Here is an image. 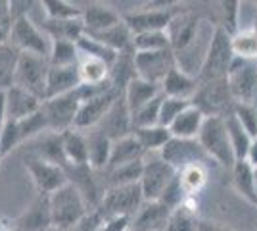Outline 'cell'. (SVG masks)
Here are the masks:
<instances>
[{"instance_id":"cell-2","label":"cell","mask_w":257,"mask_h":231,"mask_svg":"<svg viewBox=\"0 0 257 231\" xmlns=\"http://www.w3.org/2000/svg\"><path fill=\"white\" fill-rule=\"evenodd\" d=\"M198 143L207 154V158H211L213 162L225 168V170H232L236 164L234 152H232V144L228 139V131L223 118L217 116H207L202 125V131L198 135Z\"/></svg>"},{"instance_id":"cell-57","label":"cell","mask_w":257,"mask_h":231,"mask_svg":"<svg viewBox=\"0 0 257 231\" xmlns=\"http://www.w3.org/2000/svg\"><path fill=\"white\" fill-rule=\"evenodd\" d=\"M0 231H12V225H8L6 221L0 220Z\"/></svg>"},{"instance_id":"cell-35","label":"cell","mask_w":257,"mask_h":231,"mask_svg":"<svg viewBox=\"0 0 257 231\" xmlns=\"http://www.w3.org/2000/svg\"><path fill=\"white\" fill-rule=\"evenodd\" d=\"M144 172V160H137L131 164L119 166L111 172H104V187H127V185H137L142 179Z\"/></svg>"},{"instance_id":"cell-60","label":"cell","mask_w":257,"mask_h":231,"mask_svg":"<svg viewBox=\"0 0 257 231\" xmlns=\"http://www.w3.org/2000/svg\"><path fill=\"white\" fill-rule=\"evenodd\" d=\"M253 27H255V31H257V22H255V23H253Z\"/></svg>"},{"instance_id":"cell-58","label":"cell","mask_w":257,"mask_h":231,"mask_svg":"<svg viewBox=\"0 0 257 231\" xmlns=\"http://www.w3.org/2000/svg\"><path fill=\"white\" fill-rule=\"evenodd\" d=\"M46 231H64V229H60V227H54V225H52L50 229H46Z\"/></svg>"},{"instance_id":"cell-33","label":"cell","mask_w":257,"mask_h":231,"mask_svg":"<svg viewBox=\"0 0 257 231\" xmlns=\"http://www.w3.org/2000/svg\"><path fill=\"white\" fill-rule=\"evenodd\" d=\"M43 31L50 37V41H71V43H77L86 33L81 18L79 20H62V22L46 20L43 23Z\"/></svg>"},{"instance_id":"cell-44","label":"cell","mask_w":257,"mask_h":231,"mask_svg":"<svg viewBox=\"0 0 257 231\" xmlns=\"http://www.w3.org/2000/svg\"><path fill=\"white\" fill-rule=\"evenodd\" d=\"M133 50L135 52H156V50H171V44L165 31L133 35Z\"/></svg>"},{"instance_id":"cell-28","label":"cell","mask_w":257,"mask_h":231,"mask_svg":"<svg viewBox=\"0 0 257 231\" xmlns=\"http://www.w3.org/2000/svg\"><path fill=\"white\" fill-rule=\"evenodd\" d=\"M205 121V114L200 108L190 104L181 116L169 125V133L175 139H198Z\"/></svg>"},{"instance_id":"cell-37","label":"cell","mask_w":257,"mask_h":231,"mask_svg":"<svg viewBox=\"0 0 257 231\" xmlns=\"http://www.w3.org/2000/svg\"><path fill=\"white\" fill-rule=\"evenodd\" d=\"M230 46H232V54L238 60H246V62H255L257 60V31L255 27H246L236 35L230 37Z\"/></svg>"},{"instance_id":"cell-18","label":"cell","mask_w":257,"mask_h":231,"mask_svg":"<svg viewBox=\"0 0 257 231\" xmlns=\"http://www.w3.org/2000/svg\"><path fill=\"white\" fill-rule=\"evenodd\" d=\"M12 227L20 231H46L52 227V214H50V200L48 197L37 195L22 214L12 221Z\"/></svg>"},{"instance_id":"cell-45","label":"cell","mask_w":257,"mask_h":231,"mask_svg":"<svg viewBox=\"0 0 257 231\" xmlns=\"http://www.w3.org/2000/svg\"><path fill=\"white\" fill-rule=\"evenodd\" d=\"M240 6L242 4L238 0H223V2H219L221 16H219V23L217 25L221 29H225L230 37L240 31Z\"/></svg>"},{"instance_id":"cell-19","label":"cell","mask_w":257,"mask_h":231,"mask_svg":"<svg viewBox=\"0 0 257 231\" xmlns=\"http://www.w3.org/2000/svg\"><path fill=\"white\" fill-rule=\"evenodd\" d=\"M98 129L104 135H107L111 141H117L121 137H127L133 133V114L128 110L125 95H121L113 102V106L109 108L106 118L100 121Z\"/></svg>"},{"instance_id":"cell-4","label":"cell","mask_w":257,"mask_h":231,"mask_svg":"<svg viewBox=\"0 0 257 231\" xmlns=\"http://www.w3.org/2000/svg\"><path fill=\"white\" fill-rule=\"evenodd\" d=\"M179 4L171 2H163L160 8H156V4H144L137 10H131L121 14L123 22L127 23L133 35L150 33V31H165L169 27L171 20L177 16Z\"/></svg>"},{"instance_id":"cell-26","label":"cell","mask_w":257,"mask_h":231,"mask_svg":"<svg viewBox=\"0 0 257 231\" xmlns=\"http://www.w3.org/2000/svg\"><path fill=\"white\" fill-rule=\"evenodd\" d=\"M198 197H186L181 206L171 212L165 231H198L200 227V216H198Z\"/></svg>"},{"instance_id":"cell-16","label":"cell","mask_w":257,"mask_h":231,"mask_svg":"<svg viewBox=\"0 0 257 231\" xmlns=\"http://www.w3.org/2000/svg\"><path fill=\"white\" fill-rule=\"evenodd\" d=\"M160 158L171 166L175 172H179L186 166L204 164L207 154L200 146L198 139H175L171 137L167 144L160 150Z\"/></svg>"},{"instance_id":"cell-40","label":"cell","mask_w":257,"mask_h":231,"mask_svg":"<svg viewBox=\"0 0 257 231\" xmlns=\"http://www.w3.org/2000/svg\"><path fill=\"white\" fill-rule=\"evenodd\" d=\"M20 54L22 52L18 48H14L10 43L0 44V93H6L14 85Z\"/></svg>"},{"instance_id":"cell-49","label":"cell","mask_w":257,"mask_h":231,"mask_svg":"<svg viewBox=\"0 0 257 231\" xmlns=\"http://www.w3.org/2000/svg\"><path fill=\"white\" fill-rule=\"evenodd\" d=\"M236 120L249 133L251 139H257V106L255 104H236L234 112Z\"/></svg>"},{"instance_id":"cell-42","label":"cell","mask_w":257,"mask_h":231,"mask_svg":"<svg viewBox=\"0 0 257 231\" xmlns=\"http://www.w3.org/2000/svg\"><path fill=\"white\" fill-rule=\"evenodd\" d=\"M46 20L62 22V20H79L83 16V10L65 0H43L41 2Z\"/></svg>"},{"instance_id":"cell-10","label":"cell","mask_w":257,"mask_h":231,"mask_svg":"<svg viewBox=\"0 0 257 231\" xmlns=\"http://www.w3.org/2000/svg\"><path fill=\"white\" fill-rule=\"evenodd\" d=\"M25 170L29 172L37 193L43 195V197H50L58 189L64 187L65 183H69L65 168L52 164L48 160H43V158H39L35 154L25 156Z\"/></svg>"},{"instance_id":"cell-21","label":"cell","mask_w":257,"mask_h":231,"mask_svg":"<svg viewBox=\"0 0 257 231\" xmlns=\"http://www.w3.org/2000/svg\"><path fill=\"white\" fill-rule=\"evenodd\" d=\"M4 95H6V120L22 121L43 108V100L18 85H12Z\"/></svg>"},{"instance_id":"cell-15","label":"cell","mask_w":257,"mask_h":231,"mask_svg":"<svg viewBox=\"0 0 257 231\" xmlns=\"http://www.w3.org/2000/svg\"><path fill=\"white\" fill-rule=\"evenodd\" d=\"M123 93L119 89L111 87L100 93L96 97H90L81 102L79 112H77V120H75V129L79 131H90L100 125V121L106 118V114L109 112V108L113 106V102L121 97Z\"/></svg>"},{"instance_id":"cell-61","label":"cell","mask_w":257,"mask_h":231,"mask_svg":"<svg viewBox=\"0 0 257 231\" xmlns=\"http://www.w3.org/2000/svg\"><path fill=\"white\" fill-rule=\"evenodd\" d=\"M12 231H20V229H14V227H12Z\"/></svg>"},{"instance_id":"cell-51","label":"cell","mask_w":257,"mask_h":231,"mask_svg":"<svg viewBox=\"0 0 257 231\" xmlns=\"http://www.w3.org/2000/svg\"><path fill=\"white\" fill-rule=\"evenodd\" d=\"M131 227V218L127 216H115L104 221L102 231H127Z\"/></svg>"},{"instance_id":"cell-5","label":"cell","mask_w":257,"mask_h":231,"mask_svg":"<svg viewBox=\"0 0 257 231\" xmlns=\"http://www.w3.org/2000/svg\"><path fill=\"white\" fill-rule=\"evenodd\" d=\"M10 44L22 54H35L46 58L50 56L52 41L41 27H37L29 16H20L12 23Z\"/></svg>"},{"instance_id":"cell-39","label":"cell","mask_w":257,"mask_h":231,"mask_svg":"<svg viewBox=\"0 0 257 231\" xmlns=\"http://www.w3.org/2000/svg\"><path fill=\"white\" fill-rule=\"evenodd\" d=\"M133 135L137 137V141L140 146L144 148V152H158L167 144V141L171 139V133L167 127L161 125H154V127H140V129H133Z\"/></svg>"},{"instance_id":"cell-55","label":"cell","mask_w":257,"mask_h":231,"mask_svg":"<svg viewBox=\"0 0 257 231\" xmlns=\"http://www.w3.org/2000/svg\"><path fill=\"white\" fill-rule=\"evenodd\" d=\"M4 123H6V95L0 93V131H2Z\"/></svg>"},{"instance_id":"cell-48","label":"cell","mask_w":257,"mask_h":231,"mask_svg":"<svg viewBox=\"0 0 257 231\" xmlns=\"http://www.w3.org/2000/svg\"><path fill=\"white\" fill-rule=\"evenodd\" d=\"M22 133L18 127V121L6 120L2 131H0V160L4 156H8L12 150H16L18 146H22Z\"/></svg>"},{"instance_id":"cell-20","label":"cell","mask_w":257,"mask_h":231,"mask_svg":"<svg viewBox=\"0 0 257 231\" xmlns=\"http://www.w3.org/2000/svg\"><path fill=\"white\" fill-rule=\"evenodd\" d=\"M173 210L165 206L161 200H152L139 208V212L131 218V229L133 231H165L167 220Z\"/></svg>"},{"instance_id":"cell-46","label":"cell","mask_w":257,"mask_h":231,"mask_svg":"<svg viewBox=\"0 0 257 231\" xmlns=\"http://www.w3.org/2000/svg\"><path fill=\"white\" fill-rule=\"evenodd\" d=\"M163 97H165V95L161 93L158 99H154L152 102H148L144 108H140L139 112H135V114H133V129L160 125V110H161Z\"/></svg>"},{"instance_id":"cell-62","label":"cell","mask_w":257,"mask_h":231,"mask_svg":"<svg viewBox=\"0 0 257 231\" xmlns=\"http://www.w3.org/2000/svg\"><path fill=\"white\" fill-rule=\"evenodd\" d=\"M255 67H257V60H255Z\"/></svg>"},{"instance_id":"cell-11","label":"cell","mask_w":257,"mask_h":231,"mask_svg":"<svg viewBox=\"0 0 257 231\" xmlns=\"http://www.w3.org/2000/svg\"><path fill=\"white\" fill-rule=\"evenodd\" d=\"M79 106H81L79 91L44 100L43 112L44 116H46V121H48V131L65 133L69 131V129H73Z\"/></svg>"},{"instance_id":"cell-1","label":"cell","mask_w":257,"mask_h":231,"mask_svg":"<svg viewBox=\"0 0 257 231\" xmlns=\"http://www.w3.org/2000/svg\"><path fill=\"white\" fill-rule=\"evenodd\" d=\"M232 62H234V54H232V46H230V35L226 33L225 29H221L219 25H215L211 37H209V43H207L204 60L196 73L198 85L226 79Z\"/></svg>"},{"instance_id":"cell-31","label":"cell","mask_w":257,"mask_h":231,"mask_svg":"<svg viewBox=\"0 0 257 231\" xmlns=\"http://www.w3.org/2000/svg\"><path fill=\"white\" fill-rule=\"evenodd\" d=\"M230 174H232V185H234L236 193L257 208L255 170L247 164L246 160H242V162H236Z\"/></svg>"},{"instance_id":"cell-27","label":"cell","mask_w":257,"mask_h":231,"mask_svg":"<svg viewBox=\"0 0 257 231\" xmlns=\"http://www.w3.org/2000/svg\"><path fill=\"white\" fill-rule=\"evenodd\" d=\"M86 133V144H88V166L94 172H106L109 164V154H111V144L113 141L104 135L98 127Z\"/></svg>"},{"instance_id":"cell-54","label":"cell","mask_w":257,"mask_h":231,"mask_svg":"<svg viewBox=\"0 0 257 231\" xmlns=\"http://www.w3.org/2000/svg\"><path fill=\"white\" fill-rule=\"evenodd\" d=\"M246 162L253 170H257V139L251 141V146H249V150H247V156H246Z\"/></svg>"},{"instance_id":"cell-23","label":"cell","mask_w":257,"mask_h":231,"mask_svg":"<svg viewBox=\"0 0 257 231\" xmlns=\"http://www.w3.org/2000/svg\"><path fill=\"white\" fill-rule=\"evenodd\" d=\"M83 25H85L86 35L92 33H100L104 29H109L113 25H117L123 18L117 10H113L111 6L107 4H100V2H94V4H88L85 10H83Z\"/></svg>"},{"instance_id":"cell-14","label":"cell","mask_w":257,"mask_h":231,"mask_svg":"<svg viewBox=\"0 0 257 231\" xmlns=\"http://www.w3.org/2000/svg\"><path fill=\"white\" fill-rule=\"evenodd\" d=\"M177 66L173 50H156V52H135V73L137 77L160 85L167 73Z\"/></svg>"},{"instance_id":"cell-52","label":"cell","mask_w":257,"mask_h":231,"mask_svg":"<svg viewBox=\"0 0 257 231\" xmlns=\"http://www.w3.org/2000/svg\"><path fill=\"white\" fill-rule=\"evenodd\" d=\"M0 22H14L10 0H0Z\"/></svg>"},{"instance_id":"cell-36","label":"cell","mask_w":257,"mask_h":231,"mask_svg":"<svg viewBox=\"0 0 257 231\" xmlns=\"http://www.w3.org/2000/svg\"><path fill=\"white\" fill-rule=\"evenodd\" d=\"M77 69H79L81 85H102L109 81V71H111V67L106 62L88 58V56H79Z\"/></svg>"},{"instance_id":"cell-17","label":"cell","mask_w":257,"mask_h":231,"mask_svg":"<svg viewBox=\"0 0 257 231\" xmlns=\"http://www.w3.org/2000/svg\"><path fill=\"white\" fill-rule=\"evenodd\" d=\"M65 174H67L69 183L79 189V193L86 200L88 208L96 210L102 202L104 193H106V189L102 187L100 181H98V172H94L90 166H67Z\"/></svg>"},{"instance_id":"cell-6","label":"cell","mask_w":257,"mask_h":231,"mask_svg":"<svg viewBox=\"0 0 257 231\" xmlns=\"http://www.w3.org/2000/svg\"><path fill=\"white\" fill-rule=\"evenodd\" d=\"M192 104L196 108H200V110L204 112L205 118L207 116L226 118V116H230L234 112V106H236L226 79L198 85V91L194 95Z\"/></svg>"},{"instance_id":"cell-3","label":"cell","mask_w":257,"mask_h":231,"mask_svg":"<svg viewBox=\"0 0 257 231\" xmlns=\"http://www.w3.org/2000/svg\"><path fill=\"white\" fill-rule=\"evenodd\" d=\"M50 214H52V225L64 231H69L81 218H85L90 212L86 200L79 193V189L71 183H65L50 197Z\"/></svg>"},{"instance_id":"cell-41","label":"cell","mask_w":257,"mask_h":231,"mask_svg":"<svg viewBox=\"0 0 257 231\" xmlns=\"http://www.w3.org/2000/svg\"><path fill=\"white\" fill-rule=\"evenodd\" d=\"M77 50H79V56H88V58H96V60H102L106 62L107 66L111 67L117 60V52H113L111 48H107L106 44H102L100 41L88 37V35H83L79 41H77Z\"/></svg>"},{"instance_id":"cell-12","label":"cell","mask_w":257,"mask_h":231,"mask_svg":"<svg viewBox=\"0 0 257 231\" xmlns=\"http://www.w3.org/2000/svg\"><path fill=\"white\" fill-rule=\"evenodd\" d=\"M228 89L236 104H255L257 100V67L255 62L234 58L228 69Z\"/></svg>"},{"instance_id":"cell-43","label":"cell","mask_w":257,"mask_h":231,"mask_svg":"<svg viewBox=\"0 0 257 231\" xmlns=\"http://www.w3.org/2000/svg\"><path fill=\"white\" fill-rule=\"evenodd\" d=\"M48 64L54 67L75 66V64H79L77 43H71V41H52V48H50V56H48Z\"/></svg>"},{"instance_id":"cell-22","label":"cell","mask_w":257,"mask_h":231,"mask_svg":"<svg viewBox=\"0 0 257 231\" xmlns=\"http://www.w3.org/2000/svg\"><path fill=\"white\" fill-rule=\"evenodd\" d=\"M81 87L79 69L75 66H50L48 69V81H46V100L54 97H62L67 93H73Z\"/></svg>"},{"instance_id":"cell-32","label":"cell","mask_w":257,"mask_h":231,"mask_svg":"<svg viewBox=\"0 0 257 231\" xmlns=\"http://www.w3.org/2000/svg\"><path fill=\"white\" fill-rule=\"evenodd\" d=\"M88 37H92V39L100 41L102 44H106L107 48H111L117 54L133 50V33H131V29H128L127 23L123 22V20L117 25L109 27V29H104L100 33H92L88 35Z\"/></svg>"},{"instance_id":"cell-24","label":"cell","mask_w":257,"mask_h":231,"mask_svg":"<svg viewBox=\"0 0 257 231\" xmlns=\"http://www.w3.org/2000/svg\"><path fill=\"white\" fill-rule=\"evenodd\" d=\"M196 91H198L196 75L184 71L179 66L173 67L171 71L167 73V77L163 79V83H161V93L165 97H173V99L192 100Z\"/></svg>"},{"instance_id":"cell-53","label":"cell","mask_w":257,"mask_h":231,"mask_svg":"<svg viewBox=\"0 0 257 231\" xmlns=\"http://www.w3.org/2000/svg\"><path fill=\"white\" fill-rule=\"evenodd\" d=\"M12 23H14V22H0V44L10 43Z\"/></svg>"},{"instance_id":"cell-8","label":"cell","mask_w":257,"mask_h":231,"mask_svg":"<svg viewBox=\"0 0 257 231\" xmlns=\"http://www.w3.org/2000/svg\"><path fill=\"white\" fill-rule=\"evenodd\" d=\"M50 64L46 58L35 54H20L14 85L29 91L37 99L46 100V81H48Z\"/></svg>"},{"instance_id":"cell-34","label":"cell","mask_w":257,"mask_h":231,"mask_svg":"<svg viewBox=\"0 0 257 231\" xmlns=\"http://www.w3.org/2000/svg\"><path fill=\"white\" fill-rule=\"evenodd\" d=\"M179 183L186 197H200V193L205 189L209 176H207V168L205 164H192L186 166L177 172Z\"/></svg>"},{"instance_id":"cell-29","label":"cell","mask_w":257,"mask_h":231,"mask_svg":"<svg viewBox=\"0 0 257 231\" xmlns=\"http://www.w3.org/2000/svg\"><path fill=\"white\" fill-rule=\"evenodd\" d=\"M123 95H125V100H127V106L131 114H135L140 108H144L148 102L158 99L161 95V87L160 85H154V83H148V81H144L140 77H133Z\"/></svg>"},{"instance_id":"cell-47","label":"cell","mask_w":257,"mask_h":231,"mask_svg":"<svg viewBox=\"0 0 257 231\" xmlns=\"http://www.w3.org/2000/svg\"><path fill=\"white\" fill-rule=\"evenodd\" d=\"M192 104V100H182V99H173V97H163L160 110V125L167 127L171 125L173 121L181 116V112H184L188 106Z\"/></svg>"},{"instance_id":"cell-56","label":"cell","mask_w":257,"mask_h":231,"mask_svg":"<svg viewBox=\"0 0 257 231\" xmlns=\"http://www.w3.org/2000/svg\"><path fill=\"white\" fill-rule=\"evenodd\" d=\"M198 231H225V229H221L219 225H215V223H211V221L202 220V221H200V227H198Z\"/></svg>"},{"instance_id":"cell-13","label":"cell","mask_w":257,"mask_h":231,"mask_svg":"<svg viewBox=\"0 0 257 231\" xmlns=\"http://www.w3.org/2000/svg\"><path fill=\"white\" fill-rule=\"evenodd\" d=\"M175 177H177V172L167 162L161 160L160 154L152 156V158H144V172H142V179H140V189H142L144 200L146 202L160 200Z\"/></svg>"},{"instance_id":"cell-50","label":"cell","mask_w":257,"mask_h":231,"mask_svg":"<svg viewBox=\"0 0 257 231\" xmlns=\"http://www.w3.org/2000/svg\"><path fill=\"white\" fill-rule=\"evenodd\" d=\"M104 221L106 220L100 214V210H90L85 218H81L69 231H100L102 225H104Z\"/></svg>"},{"instance_id":"cell-30","label":"cell","mask_w":257,"mask_h":231,"mask_svg":"<svg viewBox=\"0 0 257 231\" xmlns=\"http://www.w3.org/2000/svg\"><path fill=\"white\" fill-rule=\"evenodd\" d=\"M62 148L67 166H88V144L85 131L73 127L62 133Z\"/></svg>"},{"instance_id":"cell-9","label":"cell","mask_w":257,"mask_h":231,"mask_svg":"<svg viewBox=\"0 0 257 231\" xmlns=\"http://www.w3.org/2000/svg\"><path fill=\"white\" fill-rule=\"evenodd\" d=\"M142 204H144V195H142L140 183H137V185H127V187L106 189L98 210L104 216V220L115 218V216L133 218Z\"/></svg>"},{"instance_id":"cell-7","label":"cell","mask_w":257,"mask_h":231,"mask_svg":"<svg viewBox=\"0 0 257 231\" xmlns=\"http://www.w3.org/2000/svg\"><path fill=\"white\" fill-rule=\"evenodd\" d=\"M200 25H202V18L188 8H184V10L181 8L171 20L165 33H167L171 50L175 52L177 60L182 58L186 52H190L196 39H200Z\"/></svg>"},{"instance_id":"cell-25","label":"cell","mask_w":257,"mask_h":231,"mask_svg":"<svg viewBox=\"0 0 257 231\" xmlns=\"http://www.w3.org/2000/svg\"><path fill=\"white\" fill-rule=\"evenodd\" d=\"M146 152L140 146V143L137 141V137L131 133L127 137H121L117 141H113L111 144V154H109V164H107L106 172H111L119 166L131 164L137 160H144Z\"/></svg>"},{"instance_id":"cell-59","label":"cell","mask_w":257,"mask_h":231,"mask_svg":"<svg viewBox=\"0 0 257 231\" xmlns=\"http://www.w3.org/2000/svg\"><path fill=\"white\" fill-rule=\"evenodd\" d=\"M255 189H257V170H255Z\"/></svg>"},{"instance_id":"cell-38","label":"cell","mask_w":257,"mask_h":231,"mask_svg":"<svg viewBox=\"0 0 257 231\" xmlns=\"http://www.w3.org/2000/svg\"><path fill=\"white\" fill-rule=\"evenodd\" d=\"M223 120H225L226 131H228V139H230V144H232V152H234L236 162L246 160L247 150H249V146H251V141H253V139H251L249 133L240 125V121L236 120L234 114L226 116V118H223Z\"/></svg>"}]
</instances>
